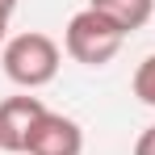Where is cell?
I'll return each instance as SVG.
<instances>
[{"instance_id": "6da1fadb", "label": "cell", "mask_w": 155, "mask_h": 155, "mask_svg": "<svg viewBox=\"0 0 155 155\" xmlns=\"http://www.w3.org/2000/svg\"><path fill=\"white\" fill-rule=\"evenodd\" d=\"M0 63H4V76L13 80L17 88L34 92V88H46V84L59 76L63 54H59V42H54L51 34L25 29V34H17V38H8V42H4Z\"/></svg>"}, {"instance_id": "7a4b0ae2", "label": "cell", "mask_w": 155, "mask_h": 155, "mask_svg": "<svg viewBox=\"0 0 155 155\" xmlns=\"http://www.w3.org/2000/svg\"><path fill=\"white\" fill-rule=\"evenodd\" d=\"M122 42H126V34L113 25V21H105L97 8L76 13V17L67 21V29H63V51L71 54L76 63H84V67L113 63V54L122 51Z\"/></svg>"}, {"instance_id": "3957f363", "label": "cell", "mask_w": 155, "mask_h": 155, "mask_svg": "<svg viewBox=\"0 0 155 155\" xmlns=\"http://www.w3.org/2000/svg\"><path fill=\"white\" fill-rule=\"evenodd\" d=\"M25 151L29 155H84V130H80L76 117L46 109L34 122V130H29Z\"/></svg>"}, {"instance_id": "277c9868", "label": "cell", "mask_w": 155, "mask_h": 155, "mask_svg": "<svg viewBox=\"0 0 155 155\" xmlns=\"http://www.w3.org/2000/svg\"><path fill=\"white\" fill-rule=\"evenodd\" d=\"M42 113H46V105L29 92L4 97L0 101V151H25V138Z\"/></svg>"}, {"instance_id": "5b68a950", "label": "cell", "mask_w": 155, "mask_h": 155, "mask_svg": "<svg viewBox=\"0 0 155 155\" xmlns=\"http://www.w3.org/2000/svg\"><path fill=\"white\" fill-rule=\"evenodd\" d=\"M88 8H97L122 34H134V29H143L155 17V0H88Z\"/></svg>"}, {"instance_id": "8992f818", "label": "cell", "mask_w": 155, "mask_h": 155, "mask_svg": "<svg viewBox=\"0 0 155 155\" xmlns=\"http://www.w3.org/2000/svg\"><path fill=\"white\" fill-rule=\"evenodd\" d=\"M130 88H134V97L147 105V109H155V54H147V59L134 67V80H130Z\"/></svg>"}, {"instance_id": "52a82bcc", "label": "cell", "mask_w": 155, "mask_h": 155, "mask_svg": "<svg viewBox=\"0 0 155 155\" xmlns=\"http://www.w3.org/2000/svg\"><path fill=\"white\" fill-rule=\"evenodd\" d=\"M134 155H155V126H147L134 143Z\"/></svg>"}, {"instance_id": "ba28073f", "label": "cell", "mask_w": 155, "mask_h": 155, "mask_svg": "<svg viewBox=\"0 0 155 155\" xmlns=\"http://www.w3.org/2000/svg\"><path fill=\"white\" fill-rule=\"evenodd\" d=\"M8 17H13V13H8V8H0V46L8 42Z\"/></svg>"}, {"instance_id": "9c48e42d", "label": "cell", "mask_w": 155, "mask_h": 155, "mask_svg": "<svg viewBox=\"0 0 155 155\" xmlns=\"http://www.w3.org/2000/svg\"><path fill=\"white\" fill-rule=\"evenodd\" d=\"M0 8H8V13H13V8H17V0H0Z\"/></svg>"}]
</instances>
